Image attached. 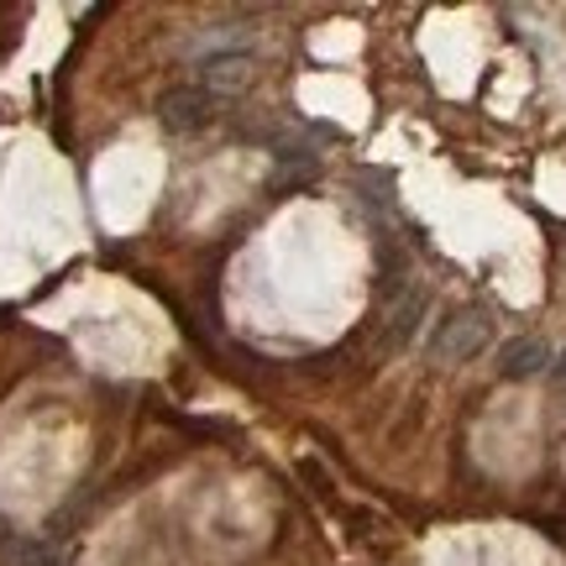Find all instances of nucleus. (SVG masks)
Listing matches in <instances>:
<instances>
[{
    "label": "nucleus",
    "instance_id": "obj_1",
    "mask_svg": "<svg viewBox=\"0 0 566 566\" xmlns=\"http://www.w3.org/2000/svg\"><path fill=\"white\" fill-rule=\"evenodd\" d=\"M488 342H493V315H488V310H478V304L451 310V315L436 325V336H430V363L462 367V363H472V357H483Z\"/></svg>",
    "mask_w": 566,
    "mask_h": 566
},
{
    "label": "nucleus",
    "instance_id": "obj_2",
    "mask_svg": "<svg viewBox=\"0 0 566 566\" xmlns=\"http://www.w3.org/2000/svg\"><path fill=\"white\" fill-rule=\"evenodd\" d=\"M158 122L174 132V137H195L216 122V95L205 84H174L158 95Z\"/></svg>",
    "mask_w": 566,
    "mask_h": 566
},
{
    "label": "nucleus",
    "instance_id": "obj_3",
    "mask_svg": "<svg viewBox=\"0 0 566 566\" xmlns=\"http://www.w3.org/2000/svg\"><path fill=\"white\" fill-rule=\"evenodd\" d=\"M424 310H430V289H424V283L399 289V294H394V304H388V315H384V342L388 346H405L409 336L420 331Z\"/></svg>",
    "mask_w": 566,
    "mask_h": 566
},
{
    "label": "nucleus",
    "instance_id": "obj_4",
    "mask_svg": "<svg viewBox=\"0 0 566 566\" xmlns=\"http://www.w3.org/2000/svg\"><path fill=\"white\" fill-rule=\"evenodd\" d=\"M252 80V53L247 48H216L200 59V84L216 95V90H242Z\"/></svg>",
    "mask_w": 566,
    "mask_h": 566
},
{
    "label": "nucleus",
    "instance_id": "obj_5",
    "mask_svg": "<svg viewBox=\"0 0 566 566\" xmlns=\"http://www.w3.org/2000/svg\"><path fill=\"white\" fill-rule=\"evenodd\" d=\"M546 367H551V346L541 342V336H514V342H504V352H499V373L514 378V384H525V378L546 373Z\"/></svg>",
    "mask_w": 566,
    "mask_h": 566
},
{
    "label": "nucleus",
    "instance_id": "obj_6",
    "mask_svg": "<svg viewBox=\"0 0 566 566\" xmlns=\"http://www.w3.org/2000/svg\"><path fill=\"white\" fill-rule=\"evenodd\" d=\"M0 566H63V556L27 535H0Z\"/></svg>",
    "mask_w": 566,
    "mask_h": 566
},
{
    "label": "nucleus",
    "instance_id": "obj_7",
    "mask_svg": "<svg viewBox=\"0 0 566 566\" xmlns=\"http://www.w3.org/2000/svg\"><path fill=\"white\" fill-rule=\"evenodd\" d=\"M551 378H556V384L566 388V352H562V363H551Z\"/></svg>",
    "mask_w": 566,
    "mask_h": 566
}]
</instances>
